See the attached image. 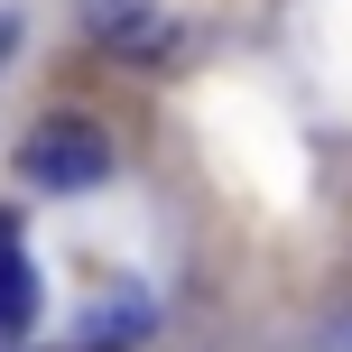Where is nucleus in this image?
<instances>
[{
  "instance_id": "obj_3",
  "label": "nucleus",
  "mask_w": 352,
  "mask_h": 352,
  "mask_svg": "<svg viewBox=\"0 0 352 352\" xmlns=\"http://www.w3.org/2000/svg\"><path fill=\"white\" fill-rule=\"evenodd\" d=\"M10 47H19V28H10V10H0V65H10Z\"/></svg>"
},
{
  "instance_id": "obj_2",
  "label": "nucleus",
  "mask_w": 352,
  "mask_h": 352,
  "mask_svg": "<svg viewBox=\"0 0 352 352\" xmlns=\"http://www.w3.org/2000/svg\"><path fill=\"white\" fill-rule=\"evenodd\" d=\"M37 324V269L19 250V223L0 213V334H28Z\"/></svg>"
},
{
  "instance_id": "obj_1",
  "label": "nucleus",
  "mask_w": 352,
  "mask_h": 352,
  "mask_svg": "<svg viewBox=\"0 0 352 352\" xmlns=\"http://www.w3.org/2000/svg\"><path fill=\"white\" fill-rule=\"evenodd\" d=\"M19 176H37V186H102L111 176V140L93 121H74V111H56V121L28 130V148H19Z\"/></svg>"
}]
</instances>
